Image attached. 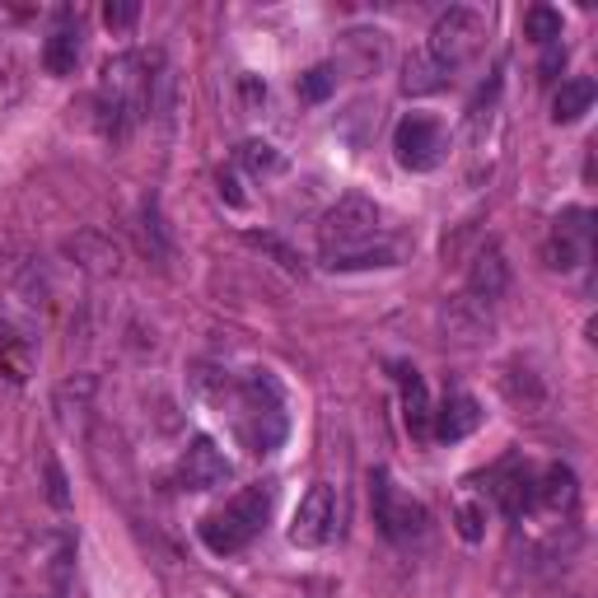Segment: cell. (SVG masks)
<instances>
[{
    "label": "cell",
    "mask_w": 598,
    "mask_h": 598,
    "mask_svg": "<svg viewBox=\"0 0 598 598\" xmlns=\"http://www.w3.org/2000/svg\"><path fill=\"white\" fill-rule=\"evenodd\" d=\"M379 239V207L370 197H341L319 225V248L333 272H356V266H393L398 253Z\"/></svg>",
    "instance_id": "1"
},
{
    "label": "cell",
    "mask_w": 598,
    "mask_h": 598,
    "mask_svg": "<svg viewBox=\"0 0 598 598\" xmlns=\"http://www.w3.org/2000/svg\"><path fill=\"white\" fill-rule=\"evenodd\" d=\"M150 108V75L136 52H122L99 75V117L108 136H127Z\"/></svg>",
    "instance_id": "2"
},
{
    "label": "cell",
    "mask_w": 598,
    "mask_h": 598,
    "mask_svg": "<svg viewBox=\"0 0 598 598\" xmlns=\"http://www.w3.org/2000/svg\"><path fill=\"white\" fill-rule=\"evenodd\" d=\"M266 514H272V486H244V491L234 496L225 510H215V514L201 519V543H207L215 557L244 552V547L262 533Z\"/></svg>",
    "instance_id": "3"
},
{
    "label": "cell",
    "mask_w": 598,
    "mask_h": 598,
    "mask_svg": "<svg viewBox=\"0 0 598 598\" xmlns=\"http://www.w3.org/2000/svg\"><path fill=\"white\" fill-rule=\"evenodd\" d=\"M393 154H398V164L407 173H431L445 164L449 154V132L445 122L431 117V113H407L398 122V132H393Z\"/></svg>",
    "instance_id": "4"
},
{
    "label": "cell",
    "mask_w": 598,
    "mask_h": 598,
    "mask_svg": "<svg viewBox=\"0 0 598 598\" xmlns=\"http://www.w3.org/2000/svg\"><path fill=\"white\" fill-rule=\"evenodd\" d=\"M370 500H374V524L384 528V538L407 543V538H421V533H426V510H421L412 496H402L398 486H393V472L388 468H374Z\"/></svg>",
    "instance_id": "5"
},
{
    "label": "cell",
    "mask_w": 598,
    "mask_h": 598,
    "mask_svg": "<svg viewBox=\"0 0 598 598\" xmlns=\"http://www.w3.org/2000/svg\"><path fill=\"white\" fill-rule=\"evenodd\" d=\"M482 38H486V20H482V14L468 10V5H449L435 20V28H431V47H426V52L439 61V66L459 71L463 61L482 47Z\"/></svg>",
    "instance_id": "6"
},
{
    "label": "cell",
    "mask_w": 598,
    "mask_h": 598,
    "mask_svg": "<svg viewBox=\"0 0 598 598\" xmlns=\"http://www.w3.org/2000/svg\"><path fill=\"white\" fill-rule=\"evenodd\" d=\"M589 244H594V211L571 207L557 215L552 239L543 244V262L552 266V272H575V266L589 258Z\"/></svg>",
    "instance_id": "7"
},
{
    "label": "cell",
    "mask_w": 598,
    "mask_h": 598,
    "mask_svg": "<svg viewBox=\"0 0 598 598\" xmlns=\"http://www.w3.org/2000/svg\"><path fill=\"white\" fill-rule=\"evenodd\" d=\"M337 528V491L327 482H313L295 506V519H290V543L295 547H323L333 538Z\"/></svg>",
    "instance_id": "8"
},
{
    "label": "cell",
    "mask_w": 598,
    "mask_h": 598,
    "mask_svg": "<svg viewBox=\"0 0 598 598\" xmlns=\"http://www.w3.org/2000/svg\"><path fill=\"white\" fill-rule=\"evenodd\" d=\"M439 333H445V341H453V346L491 341V333H496L491 304H482V299H472V295H449L445 304H439Z\"/></svg>",
    "instance_id": "9"
},
{
    "label": "cell",
    "mask_w": 598,
    "mask_h": 598,
    "mask_svg": "<svg viewBox=\"0 0 598 598\" xmlns=\"http://www.w3.org/2000/svg\"><path fill=\"white\" fill-rule=\"evenodd\" d=\"M229 477H234V468L211 435H197L192 445L183 449V463H178L183 491H215V486H225Z\"/></svg>",
    "instance_id": "10"
},
{
    "label": "cell",
    "mask_w": 598,
    "mask_h": 598,
    "mask_svg": "<svg viewBox=\"0 0 598 598\" xmlns=\"http://www.w3.org/2000/svg\"><path fill=\"white\" fill-rule=\"evenodd\" d=\"M506 290H510V262L496 244H486L468 266V295L482 299V304H491V299H500Z\"/></svg>",
    "instance_id": "11"
},
{
    "label": "cell",
    "mask_w": 598,
    "mask_h": 598,
    "mask_svg": "<svg viewBox=\"0 0 598 598\" xmlns=\"http://www.w3.org/2000/svg\"><path fill=\"white\" fill-rule=\"evenodd\" d=\"M482 426V402L477 398H468V393H453V398H445V407L435 412V426H431V435H439V439H468L472 431Z\"/></svg>",
    "instance_id": "12"
},
{
    "label": "cell",
    "mask_w": 598,
    "mask_h": 598,
    "mask_svg": "<svg viewBox=\"0 0 598 598\" xmlns=\"http://www.w3.org/2000/svg\"><path fill=\"white\" fill-rule=\"evenodd\" d=\"M398 379H402V421H407V431H412L416 439H431L435 412H431L426 379H421V374H416L412 365H402V370H398Z\"/></svg>",
    "instance_id": "13"
},
{
    "label": "cell",
    "mask_w": 598,
    "mask_h": 598,
    "mask_svg": "<svg viewBox=\"0 0 598 598\" xmlns=\"http://www.w3.org/2000/svg\"><path fill=\"white\" fill-rule=\"evenodd\" d=\"M66 253L85 266L89 276H113L117 266H122V253H117V244L113 239H103V234H75V239H66Z\"/></svg>",
    "instance_id": "14"
},
{
    "label": "cell",
    "mask_w": 598,
    "mask_h": 598,
    "mask_svg": "<svg viewBox=\"0 0 598 598\" xmlns=\"http://www.w3.org/2000/svg\"><path fill=\"white\" fill-rule=\"evenodd\" d=\"M75 61H80V28L71 24V14H61V24L42 42V66L52 75H75Z\"/></svg>",
    "instance_id": "15"
},
{
    "label": "cell",
    "mask_w": 598,
    "mask_h": 598,
    "mask_svg": "<svg viewBox=\"0 0 598 598\" xmlns=\"http://www.w3.org/2000/svg\"><path fill=\"white\" fill-rule=\"evenodd\" d=\"M575 496H580V486H575V472L565 468V463H552V468L543 472V482H533V500H538L543 510H552V514L571 510Z\"/></svg>",
    "instance_id": "16"
},
{
    "label": "cell",
    "mask_w": 598,
    "mask_h": 598,
    "mask_svg": "<svg viewBox=\"0 0 598 598\" xmlns=\"http://www.w3.org/2000/svg\"><path fill=\"white\" fill-rule=\"evenodd\" d=\"M594 80H589V75H575V80H561V89H557V99H552V117L561 122V127H565V122H580V117H585L589 113V108H594Z\"/></svg>",
    "instance_id": "17"
},
{
    "label": "cell",
    "mask_w": 598,
    "mask_h": 598,
    "mask_svg": "<svg viewBox=\"0 0 598 598\" xmlns=\"http://www.w3.org/2000/svg\"><path fill=\"white\" fill-rule=\"evenodd\" d=\"M449 66H439V61L431 52H412V61H407V71H402V89L407 94H435V89H445L449 85Z\"/></svg>",
    "instance_id": "18"
},
{
    "label": "cell",
    "mask_w": 598,
    "mask_h": 598,
    "mask_svg": "<svg viewBox=\"0 0 598 598\" xmlns=\"http://www.w3.org/2000/svg\"><path fill=\"white\" fill-rule=\"evenodd\" d=\"M524 38H533L538 47L561 42V14H557L552 5H533V10L524 14Z\"/></svg>",
    "instance_id": "19"
},
{
    "label": "cell",
    "mask_w": 598,
    "mask_h": 598,
    "mask_svg": "<svg viewBox=\"0 0 598 598\" xmlns=\"http://www.w3.org/2000/svg\"><path fill=\"white\" fill-rule=\"evenodd\" d=\"M496 491H500V506H506V514H524L533 506V477H528V472H514V477H506Z\"/></svg>",
    "instance_id": "20"
},
{
    "label": "cell",
    "mask_w": 598,
    "mask_h": 598,
    "mask_svg": "<svg viewBox=\"0 0 598 598\" xmlns=\"http://www.w3.org/2000/svg\"><path fill=\"white\" fill-rule=\"evenodd\" d=\"M333 89H337V66H313L299 75V99L304 103H323Z\"/></svg>",
    "instance_id": "21"
},
{
    "label": "cell",
    "mask_w": 598,
    "mask_h": 598,
    "mask_svg": "<svg viewBox=\"0 0 598 598\" xmlns=\"http://www.w3.org/2000/svg\"><path fill=\"white\" fill-rule=\"evenodd\" d=\"M28 365H34V351L28 346H0V370H5V379L10 384H24L28 379Z\"/></svg>",
    "instance_id": "22"
},
{
    "label": "cell",
    "mask_w": 598,
    "mask_h": 598,
    "mask_svg": "<svg viewBox=\"0 0 598 598\" xmlns=\"http://www.w3.org/2000/svg\"><path fill=\"white\" fill-rule=\"evenodd\" d=\"M239 160H244L248 169H253V173H262V169H276V164H281V154H276L272 146H266V140H244V146H239Z\"/></svg>",
    "instance_id": "23"
},
{
    "label": "cell",
    "mask_w": 598,
    "mask_h": 598,
    "mask_svg": "<svg viewBox=\"0 0 598 598\" xmlns=\"http://www.w3.org/2000/svg\"><path fill=\"white\" fill-rule=\"evenodd\" d=\"M248 244L262 248V253H272L281 266H286V272H304V262H299V258H295V253H290V248L281 244V239H272V234H248Z\"/></svg>",
    "instance_id": "24"
},
{
    "label": "cell",
    "mask_w": 598,
    "mask_h": 598,
    "mask_svg": "<svg viewBox=\"0 0 598 598\" xmlns=\"http://www.w3.org/2000/svg\"><path fill=\"white\" fill-rule=\"evenodd\" d=\"M136 20H140V5H136V0H108V5H103V24L117 28V34H122V28H132Z\"/></svg>",
    "instance_id": "25"
},
{
    "label": "cell",
    "mask_w": 598,
    "mask_h": 598,
    "mask_svg": "<svg viewBox=\"0 0 598 598\" xmlns=\"http://www.w3.org/2000/svg\"><path fill=\"white\" fill-rule=\"evenodd\" d=\"M47 500H52L57 510L71 506V491H66V472H61L57 459H47Z\"/></svg>",
    "instance_id": "26"
},
{
    "label": "cell",
    "mask_w": 598,
    "mask_h": 598,
    "mask_svg": "<svg viewBox=\"0 0 598 598\" xmlns=\"http://www.w3.org/2000/svg\"><path fill=\"white\" fill-rule=\"evenodd\" d=\"M482 519H486V510L482 506H472V500H468V506H459V533H463V543H482Z\"/></svg>",
    "instance_id": "27"
},
{
    "label": "cell",
    "mask_w": 598,
    "mask_h": 598,
    "mask_svg": "<svg viewBox=\"0 0 598 598\" xmlns=\"http://www.w3.org/2000/svg\"><path fill=\"white\" fill-rule=\"evenodd\" d=\"M561 66H565V47L552 42V47H547V57H543V80H557Z\"/></svg>",
    "instance_id": "28"
},
{
    "label": "cell",
    "mask_w": 598,
    "mask_h": 598,
    "mask_svg": "<svg viewBox=\"0 0 598 598\" xmlns=\"http://www.w3.org/2000/svg\"><path fill=\"white\" fill-rule=\"evenodd\" d=\"M220 192L229 197V207H244V192H239V183H234V173H220Z\"/></svg>",
    "instance_id": "29"
}]
</instances>
